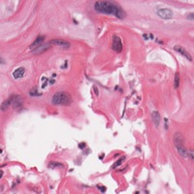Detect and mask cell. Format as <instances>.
Returning a JSON list of instances; mask_svg holds the SVG:
<instances>
[{
  "mask_svg": "<svg viewBox=\"0 0 194 194\" xmlns=\"http://www.w3.org/2000/svg\"><path fill=\"white\" fill-rule=\"evenodd\" d=\"M94 9L96 12L106 15H113L119 20H123L125 18V12L119 6L117 3L110 1H97L94 4Z\"/></svg>",
  "mask_w": 194,
  "mask_h": 194,
  "instance_id": "obj_1",
  "label": "cell"
},
{
  "mask_svg": "<svg viewBox=\"0 0 194 194\" xmlns=\"http://www.w3.org/2000/svg\"><path fill=\"white\" fill-rule=\"evenodd\" d=\"M52 103L53 105H59V106H69L72 103V98L70 94L65 91H58L53 96Z\"/></svg>",
  "mask_w": 194,
  "mask_h": 194,
  "instance_id": "obj_2",
  "label": "cell"
},
{
  "mask_svg": "<svg viewBox=\"0 0 194 194\" xmlns=\"http://www.w3.org/2000/svg\"><path fill=\"white\" fill-rule=\"evenodd\" d=\"M157 15L163 20H171L173 18V12L167 8L159 9L157 11Z\"/></svg>",
  "mask_w": 194,
  "mask_h": 194,
  "instance_id": "obj_3",
  "label": "cell"
},
{
  "mask_svg": "<svg viewBox=\"0 0 194 194\" xmlns=\"http://www.w3.org/2000/svg\"><path fill=\"white\" fill-rule=\"evenodd\" d=\"M112 49L117 53H121L122 50V43L121 39L117 35L113 36V45H112Z\"/></svg>",
  "mask_w": 194,
  "mask_h": 194,
  "instance_id": "obj_4",
  "label": "cell"
},
{
  "mask_svg": "<svg viewBox=\"0 0 194 194\" xmlns=\"http://www.w3.org/2000/svg\"><path fill=\"white\" fill-rule=\"evenodd\" d=\"M174 50H175L177 53H181V55H183V57L187 58L188 60L192 61V57H191V55H190V53H188L185 48H183L182 46H175V47H174Z\"/></svg>",
  "mask_w": 194,
  "mask_h": 194,
  "instance_id": "obj_5",
  "label": "cell"
},
{
  "mask_svg": "<svg viewBox=\"0 0 194 194\" xmlns=\"http://www.w3.org/2000/svg\"><path fill=\"white\" fill-rule=\"evenodd\" d=\"M51 46H52V43H51V42L44 43L43 45H41L38 48L35 49V50H33V53H34V55H40V53L46 52V51H47L48 49H50Z\"/></svg>",
  "mask_w": 194,
  "mask_h": 194,
  "instance_id": "obj_6",
  "label": "cell"
},
{
  "mask_svg": "<svg viewBox=\"0 0 194 194\" xmlns=\"http://www.w3.org/2000/svg\"><path fill=\"white\" fill-rule=\"evenodd\" d=\"M51 43H52V45H57V46H59V47H62L65 49L70 48V43H69L68 41H65L62 39H53L51 41Z\"/></svg>",
  "mask_w": 194,
  "mask_h": 194,
  "instance_id": "obj_7",
  "label": "cell"
},
{
  "mask_svg": "<svg viewBox=\"0 0 194 194\" xmlns=\"http://www.w3.org/2000/svg\"><path fill=\"white\" fill-rule=\"evenodd\" d=\"M11 99H12V105L14 107L15 109H18L20 108V106L22 105V98L19 95H15V96H11Z\"/></svg>",
  "mask_w": 194,
  "mask_h": 194,
  "instance_id": "obj_8",
  "label": "cell"
},
{
  "mask_svg": "<svg viewBox=\"0 0 194 194\" xmlns=\"http://www.w3.org/2000/svg\"><path fill=\"white\" fill-rule=\"evenodd\" d=\"M44 40H45V37L42 36V35H39V36L37 37V39L31 44V46L29 47V49H30V50H35V49L38 48L39 46L44 44V43H43V42H44Z\"/></svg>",
  "mask_w": 194,
  "mask_h": 194,
  "instance_id": "obj_9",
  "label": "cell"
},
{
  "mask_svg": "<svg viewBox=\"0 0 194 194\" xmlns=\"http://www.w3.org/2000/svg\"><path fill=\"white\" fill-rule=\"evenodd\" d=\"M24 74H25V69L24 67H20V68H17L16 70L13 72V77L15 79H20L24 77Z\"/></svg>",
  "mask_w": 194,
  "mask_h": 194,
  "instance_id": "obj_10",
  "label": "cell"
},
{
  "mask_svg": "<svg viewBox=\"0 0 194 194\" xmlns=\"http://www.w3.org/2000/svg\"><path fill=\"white\" fill-rule=\"evenodd\" d=\"M152 121H154V123L155 124V126H158L159 125V122H160V115L158 112L154 111L152 113Z\"/></svg>",
  "mask_w": 194,
  "mask_h": 194,
  "instance_id": "obj_11",
  "label": "cell"
},
{
  "mask_svg": "<svg viewBox=\"0 0 194 194\" xmlns=\"http://www.w3.org/2000/svg\"><path fill=\"white\" fill-rule=\"evenodd\" d=\"M10 105H12V99L11 97L8 99V100H6L5 102H3L1 105V111H5V110H7L10 107Z\"/></svg>",
  "mask_w": 194,
  "mask_h": 194,
  "instance_id": "obj_12",
  "label": "cell"
},
{
  "mask_svg": "<svg viewBox=\"0 0 194 194\" xmlns=\"http://www.w3.org/2000/svg\"><path fill=\"white\" fill-rule=\"evenodd\" d=\"M174 86H175V88H178L179 86H180V74H179L178 72L175 74Z\"/></svg>",
  "mask_w": 194,
  "mask_h": 194,
  "instance_id": "obj_13",
  "label": "cell"
},
{
  "mask_svg": "<svg viewBox=\"0 0 194 194\" xmlns=\"http://www.w3.org/2000/svg\"><path fill=\"white\" fill-rule=\"evenodd\" d=\"M57 167L62 168L63 167V164H61V163H58V162H51L50 164H49V168H57Z\"/></svg>",
  "mask_w": 194,
  "mask_h": 194,
  "instance_id": "obj_14",
  "label": "cell"
},
{
  "mask_svg": "<svg viewBox=\"0 0 194 194\" xmlns=\"http://www.w3.org/2000/svg\"><path fill=\"white\" fill-rule=\"evenodd\" d=\"M29 94H30V96H40V95H42L41 93L37 92V88H32L31 90H30Z\"/></svg>",
  "mask_w": 194,
  "mask_h": 194,
  "instance_id": "obj_15",
  "label": "cell"
},
{
  "mask_svg": "<svg viewBox=\"0 0 194 194\" xmlns=\"http://www.w3.org/2000/svg\"><path fill=\"white\" fill-rule=\"evenodd\" d=\"M124 159H125V156H123L122 158H121V159H119V160H117V161L116 163H115V164H114L113 166H112V168H113V169H115V168H117V166L121 165V163L123 162V160H124Z\"/></svg>",
  "mask_w": 194,
  "mask_h": 194,
  "instance_id": "obj_16",
  "label": "cell"
},
{
  "mask_svg": "<svg viewBox=\"0 0 194 194\" xmlns=\"http://www.w3.org/2000/svg\"><path fill=\"white\" fill-rule=\"evenodd\" d=\"M97 188H98V189H100V191L101 192H105L106 191V187L105 186H102V185H97Z\"/></svg>",
  "mask_w": 194,
  "mask_h": 194,
  "instance_id": "obj_17",
  "label": "cell"
},
{
  "mask_svg": "<svg viewBox=\"0 0 194 194\" xmlns=\"http://www.w3.org/2000/svg\"><path fill=\"white\" fill-rule=\"evenodd\" d=\"M86 143H81V144H79V148L83 150V149H85V148H86Z\"/></svg>",
  "mask_w": 194,
  "mask_h": 194,
  "instance_id": "obj_18",
  "label": "cell"
},
{
  "mask_svg": "<svg viewBox=\"0 0 194 194\" xmlns=\"http://www.w3.org/2000/svg\"><path fill=\"white\" fill-rule=\"evenodd\" d=\"M187 20H193V13H191V14H189L187 16Z\"/></svg>",
  "mask_w": 194,
  "mask_h": 194,
  "instance_id": "obj_19",
  "label": "cell"
},
{
  "mask_svg": "<svg viewBox=\"0 0 194 194\" xmlns=\"http://www.w3.org/2000/svg\"><path fill=\"white\" fill-rule=\"evenodd\" d=\"M150 39H154V35H152V34H150Z\"/></svg>",
  "mask_w": 194,
  "mask_h": 194,
  "instance_id": "obj_20",
  "label": "cell"
},
{
  "mask_svg": "<svg viewBox=\"0 0 194 194\" xmlns=\"http://www.w3.org/2000/svg\"><path fill=\"white\" fill-rule=\"evenodd\" d=\"M144 38L146 40H148V36H147V34H144Z\"/></svg>",
  "mask_w": 194,
  "mask_h": 194,
  "instance_id": "obj_21",
  "label": "cell"
}]
</instances>
